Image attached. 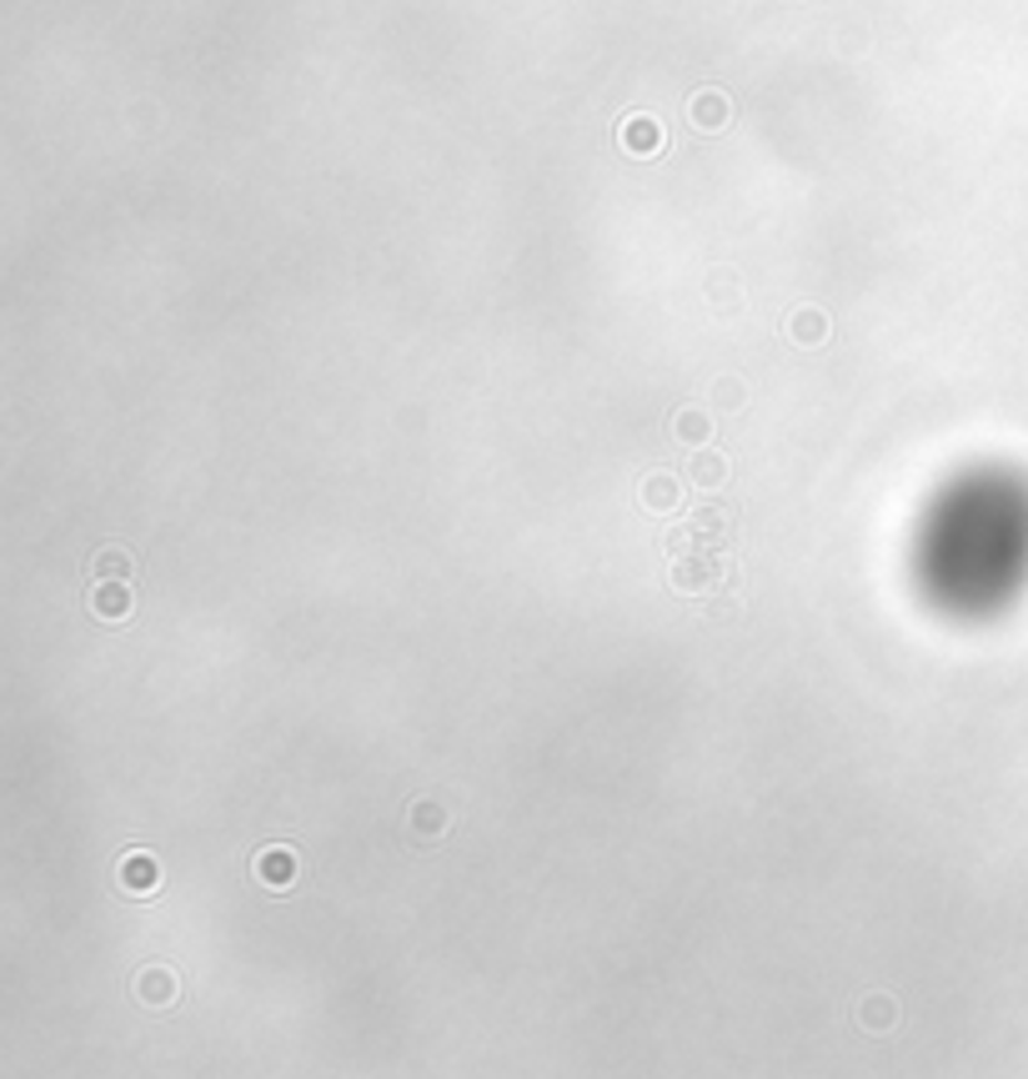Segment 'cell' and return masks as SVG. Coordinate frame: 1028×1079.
<instances>
[{
    "label": "cell",
    "mask_w": 1028,
    "mask_h": 1079,
    "mask_svg": "<svg viewBox=\"0 0 1028 1079\" xmlns=\"http://www.w3.org/2000/svg\"><path fill=\"white\" fill-rule=\"evenodd\" d=\"M723 578H727L723 547H693V553H682L678 563H672V583L688 588V593H707V588H717Z\"/></svg>",
    "instance_id": "cell-1"
},
{
    "label": "cell",
    "mask_w": 1028,
    "mask_h": 1079,
    "mask_svg": "<svg viewBox=\"0 0 1028 1079\" xmlns=\"http://www.w3.org/2000/svg\"><path fill=\"white\" fill-rule=\"evenodd\" d=\"M688 126H693V132H703V136L727 132V126H733V96H727V91H717V86H703L693 101H688Z\"/></svg>",
    "instance_id": "cell-2"
},
{
    "label": "cell",
    "mask_w": 1028,
    "mask_h": 1079,
    "mask_svg": "<svg viewBox=\"0 0 1028 1079\" xmlns=\"http://www.w3.org/2000/svg\"><path fill=\"white\" fill-rule=\"evenodd\" d=\"M256 883L261 889H271V894H286L296 883V873H302V863H296V849H286V844H271V849L256 853Z\"/></svg>",
    "instance_id": "cell-3"
},
{
    "label": "cell",
    "mask_w": 1028,
    "mask_h": 1079,
    "mask_svg": "<svg viewBox=\"0 0 1028 1079\" xmlns=\"http://www.w3.org/2000/svg\"><path fill=\"white\" fill-rule=\"evenodd\" d=\"M662 121L658 116H628L622 121V151L628 156H658L662 151Z\"/></svg>",
    "instance_id": "cell-4"
},
{
    "label": "cell",
    "mask_w": 1028,
    "mask_h": 1079,
    "mask_svg": "<svg viewBox=\"0 0 1028 1079\" xmlns=\"http://www.w3.org/2000/svg\"><path fill=\"white\" fill-rule=\"evenodd\" d=\"M688 527H693V537L703 547H727V543H733V513H727V507H697V513L688 517Z\"/></svg>",
    "instance_id": "cell-5"
},
{
    "label": "cell",
    "mask_w": 1028,
    "mask_h": 1079,
    "mask_svg": "<svg viewBox=\"0 0 1028 1079\" xmlns=\"http://www.w3.org/2000/svg\"><path fill=\"white\" fill-rule=\"evenodd\" d=\"M120 883H126L130 894H151V889H161V863H156L151 853L130 849L126 859H120Z\"/></svg>",
    "instance_id": "cell-6"
},
{
    "label": "cell",
    "mask_w": 1028,
    "mask_h": 1079,
    "mask_svg": "<svg viewBox=\"0 0 1028 1079\" xmlns=\"http://www.w3.org/2000/svg\"><path fill=\"white\" fill-rule=\"evenodd\" d=\"M727 472H733V468H727V458H723V452H713V448H697L693 462H688V482H693V488H707V492L723 488Z\"/></svg>",
    "instance_id": "cell-7"
},
{
    "label": "cell",
    "mask_w": 1028,
    "mask_h": 1079,
    "mask_svg": "<svg viewBox=\"0 0 1028 1079\" xmlns=\"http://www.w3.org/2000/svg\"><path fill=\"white\" fill-rule=\"evenodd\" d=\"M91 612L106 622H120L130 612V588L126 583H96V593H91Z\"/></svg>",
    "instance_id": "cell-8"
},
{
    "label": "cell",
    "mask_w": 1028,
    "mask_h": 1079,
    "mask_svg": "<svg viewBox=\"0 0 1028 1079\" xmlns=\"http://www.w3.org/2000/svg\"><path fill=\"white\" fill-rule=\"evenodd\" d=\"M788 337L798 342V347H818V342L828 337V316H822L818 306H803V312H793Z\"/></svg>",
    "instance_id": "cell-9"
},
{
    "label": "cell",
    "mask_w": 1028,
    "mask_h": 1079,
    "mask_svg": "<svg viewBox=\"0 0 1028 1079\" xmlns=\"http://www.w3.org/2000/svg\"><path fill=\"white\" fill-rule=\"evenodd\" d=\"M682 502V488L678 478H668V472H658V478L642 482V507H652V513H672Z\"/></svg>",
    "instance_id": "cell-10"
},
{
    "label": "cell",
    "mask_w": 1028,
    "mask_h": 1079,
    "mask_svg": "<svg viewBox=\"0 0 1028 1079\" xmlns=\"http://www.w3.org/2000/svg\"><path fill=\"white\" fill-rule=\"evenodd\" d=\"M672 432H678V442H688V448H703L707 437H713V417L697 412V407H688V412H678Z\"/></svg>",
    "instance_id": "cell-11"
},
{
    "label": "cell",
    "mask_w": 1028,
    "mask_h": 1079,
    "mask_svg": "<svg viewBox=\"0 0 1028 1079\" xmlns=\"http://www.w3.org/2000/svg\"><path fill=\"white\" fill-rule=\"evenodd\" d=\"M126 578H130V557L120 547H106L96 557V583H126Z\"/></svg>",
    "instance_id": "cell-12"
},
{
    "label": "cell",
    "mask_w": 1028,
    "mask_h": 1079,
    "mask_svg": "<svg viewBox=\"0 0 1028 1079\" xmlns=\"http://www.w3.org/2000/svg\"><path fill=\"white\" fill-rule=\"evenodd\" d=\"M411 829L422 834V839H437V834H447V814L437 804H417L411 808Z\"/></svg>",
    "instance_id": "cell-13"
},
{
    "label": "cell",
    "mask_w": 1028,
    "mask_h": 1079,
    "mask_svg": "<svg viewBox=\"0 0 1028 1079\" xmlns=\"http://www.w3.org/2000/svg\"><path fill=\"white\" fill-rule=\"evenodd\" d=\"M141 994H146V999H151V1004H166V999H171V974L151 970V974H146V980H141Z\"/></svg>",
    "instance_id": "cell-14"
},
{
    "label": "cell",
    "mask_w": 1028,
    "mask_h": 1079,
    "mask_svg": "<svg viewBox=\"0 0 1028 1079\" xmlns=\"http://www.w3.org/2000/svg\"><path fill=\"white\" fill-rule=\"evenodd\" d=\"M713 402L717 407H743V383H737V377H723V383L713 387Z\"/></svg>",
    "instance_id": "cell-15"
},
{
    "label": "cell",
    "mask_w": 1028,
    "mask_h": 1079,
    "mask_svg": "<svg viewBox=\"0 0 1028 1079\" xmlns=\"http://www.w3.org/2000/svg\"><path fill=\"white\" fill-rule=\"evenodd\" d=\"M713 302L737 306V276H733V272H717V276H713Z\"/></svg>",
    "instance_id": "cell-16"
}]
</instances>
